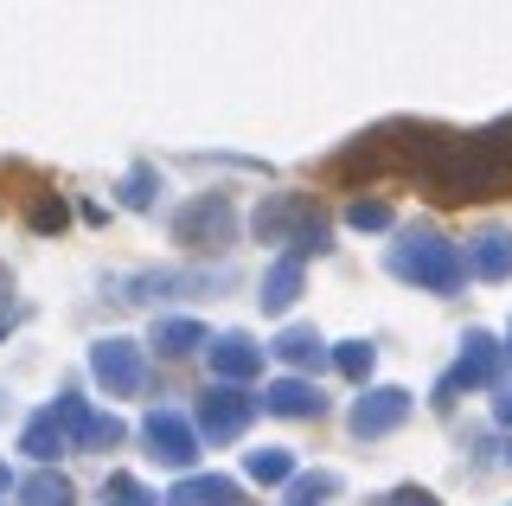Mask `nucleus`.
I'll use <instances>...</instances> for the list:
<instances>
[{
    "instance_id": "nucleus-1",
    "label": "nucleus",
    "mask_w": 512,
    "mask_h": 506,
    "mask_svg": "<svg viewBox=\"0 0 512 506\" xmlns=\"http://www.w3.org/2000/svg\"><path fill=\"white\" fill-rule=\"evenodd\" d=\"M391 270L429 295H455L468 282V244H448L436 231H404V244L391 250Z\"/></svg>"
},
{
    "instance_id": "nucleus-2",
    "label": "nucleus",
    "mask_w": 512,
    "mask_h": 506,
    "mask_svg": "<svg viewBox=\"0 0 512 506\" xmlns=\"http://www.w3.org/2000/svg\"><path fill=\"white\" fill-rule=\"evenodd\" d=\"M173 237H180L186 250H224L237 237V212H231V199H218V193H205V199H192L180 218H173Z\"/></svg>"
},
{
    "instance_id": "nucleus-3",
    "label": "nucleus",
    "mask_w": 512,
    "mask_h": 506,
    "mask_svg": "<svg viewBox=\"0 0 512 506\" xmlns=\"http://www.w3.org/2000/svg\"><path fill=\"white\" fill-rule=\"evenodd\" d=\"M141 442H148V455L167 462V468H192V455H199V430H192L180 410H148Z\"/></svg>"
},
{
    "instance_id": "nucleus-4",
    "label": "nucleus",
    "mask_w": 512,
    "mask_h": 506,
    "mask_svg": "<svg viewBox=\"0 0 512 506\" xmlns=\"http://www.w3.org/2000/svg\"><path fill=\"white\" fill-rule=\"evenodd\" d=\"M500 366H506V346L493 340V334H468V340H461V366L436 385V404H448L461 385H493V378H500Z\"/></svg>"
},
{
    "instance_id": "nucleus-5",
    "label": "nucleus",
    "mask_w": 512,
    "mask_h": 506,
    "mask_svg": "<svg viewBox=\"0 0 512 506\" xmlns=\"http://www.w3.org/2000/svg\"><path fill=\"white\" fill-rule=\"evenodd\" d=\"M256 410H263V404H256L250 391H237V385H212V391L199 398V436L231 442V436H237V430H244V423L256 417Z\"/></svg>"
},
{
    "instance_id": "nucleus-6",
    "label": "nucleus",
    "mask_w": 512,
    "mask_h": 506,
    "mask_svg": "<svg viewBox=\"0 0 512 506\" xmlns=\"http://www.w3.org/2000/svg\"><path fill=\"white\" fill-rule=\"evenodd\" d=\"M90 372L103 378L116 398H128V391H141V346L135 340H103L90 353Z\"/></svg>"
},
{
    "instance_id": "nucleus-7",
    "label": "nucleus",
    "mask_w": 512,
    "mask_h": 506,
    "mask_svg": "<svg viewBox=\"0 0 512 506\" xmlns=\"http://www.w3.org/2000/svg\"><path fill=\"white\" fill-rule=\"evenodd\" d=\"M410 417V391H397V385H384V391H365L359 410H352V436H384V430H397V423Z\"/></svg>"
},
{
    "instance_id": "nucleus-8",
    "label": "nucleus",
    "mask_w": 512,
    "mask_h": 506,
    "mask_svg": "<svg viewBox=\"0 0 512 506\" xmlns=\"http://www.w3.org/2000/svg\"><path fill=\"white\" fill-rule=\"evenodd\" d=\"M205 346H212L218 385H244V378L263 372V346H256L250 334H218V340H205Z\"/></svg>"
},
{
    "instance_id": "nucleus-9",
    "label": "nucleus",
    "mask_w": 512,
    "mask_h": 506,
    "mask_svg": "<svg viewBox=\"0 0 512 506\" xmlns=\"http://www.w3.org/2000/svg\"><path fill=\"white\" fill-rule=\"evenodd\" d=\"M468 276H480V282H506L512 276V231H500V225H487L468 244Z\"/></svg>"
},
{
    "instance_id": "nucleus-10",
    "label": "nucleus",
    "mask_w": 512,
    "mask_h": 506,
    "mask_svg": "<svg viewBox=\"0 0 512 506\" xmlns=\"http://www.w3.org/2000/svg\"><path fill=\"white\" fill-rule=\"evenodd\" d=\"M256 404H263L269 417H320V404H327V398H320L308 378H276Z\"/></svg>"
},
{
    "instance_id": "nucleus-11",
    "label": "nucleus",
    "mask_w": 512,
    "mask_h": 506,
    "mask_svg": "<svg viewBox=\"0 0 512 506\" xmlns=\"http://www.w3.org/2000/svg\"><path fill=\"white\" fill-rule=\"evenodd\" d=\"M269 353H276L282 366H327V340H320L314 327H288V334L269 346Z\"/></svg>"
},
{
    "instance_id": "nucleus-12",
    "label": "nucleus",
    "mask_w": 512,
    "mask_h": 506,
    "mask_svg": "<svg viewBox=\"0 0 512 506\" xmlns=\"http://www.w3.org/2000/svg\"><path fill=\"white\" fill-rule=\"evenodd\" d=\"M295 295H301V257H282L276 270L263 276V295H256V302H263V314H282Z\"/></svg>"
},
{
    "instance_id": "nucleus-13",
    "label": "nucleus",
    "mask_w": 512,
    "mask_h": 506,
    "mask_svg": "<svg viewBox=\"0 0 512 506\" xmlns=\"http://www.w3.org/2000/svg\"><path fill=\"white\" fill-rule=\"evenodd\" d=\"M173 506H237V481H224V474H199V481H180Z\"/></svg>"
},
{
    "instance_id": "nucleus-14",
    "label": "nucleus",
    "mask_w": 512,
    "mask_h": 506,
    "mask_svg": "<svg viewBox=\"0 0 512 506\" xmlns=\"http://www.w3.org/2000/svg\"><path fill=\"white\" fill-rule=\"evenodd\" d=\"M199 346H205L199 321H160L154 327V353H167V359H186V353H199Z\"/></svg>"
},
{
    "instance_id": "nucleus-15",
    "label": "nucleus",
    "mask_w": 512,
    "mask_h": 506,
    "mask_svg": "<svg viewBox=\"0 0 512 506\" xmlns=\"http://www.w3.org/2000/svg\"><path fill=\"white\" fill-rule=\"evenodd\" d=\"M20 449L32 455V462H52V455L64 449V430H58V417L52 410H39V417L26 423V436H20Z\"/></svg>"
},
{
    "instance_id": "nucleus-16",
    "label": "nucleus",
    "mask_w": 512,
    "mask_h": 506,
    "mask_svg": "<svg viewBox=\"0 0 512 506\" xmlns=\"http://www.w3.org/2000/svg\"><path fill=\"white\" fill-rule=\"evenodd\" d=\"M327 494H340V474H295L288 481V506H327Z\"/></svg>"
},
{
    "instance_id": "nucleus-17",
    "label": "nucleus",
    "mask_w": 512,
    "mask_h": 506,
    "mask_svg": "<svg viewBox=\"0 0 512 506\" xmlns=\"http://www.w3.org/2000/svg\"><path fill=\"white\" fill-rule=\"evenodd\" d=\"M20 506H71V481L64 474H32L20 487Z\"/></svg>"
},
{
    "instance_id": "nucleus-18",
    "label": "nucleus",
    "mask_w": 512,
    "mask_h": 506,
    "mask_svg": "<svg viewBox=\"0 0 512 506\" xmlns=\"http://www.w3.org/2000/svg\"><path fill=\"white\" fill-rule=\"evenodd\" d=\"M250 481H288L295 474V462H288V449H250Z\"/></svg>"
},
{
    "instance_id": "nucleus-19",
    "label": "nucleus",
    "mask_w": 512,
    "mask_h": 506,
    "mask_svg": "<svg viewBox=\"0 0 512 506\" xmlns=\"http://www.w3.org/2000/svg\"><path fill=\"white\" fill-rule=\"evenodd\" d=\"M103 506H154V494L141 481H128V474H109V487H103Z\"/></svg>"
},
{
    "instance_id": "nucleus-20",
    "label": "nucleus",
    "mask_w": 512,
    "mask_h": 506,
    "mask_svg": "<svg viewBox=\"0 0 512 506\" xmlns=\"http://www.w3.org/2000/svg\"><path fill=\"white\" fill-rule=\"evenodd\" d=\"M346 225L352 231H384V225H391V205H384V199H352Z\"/></svg>"
},
{
    "instance_id": "nucleus-21",
    "label": "nucleus",
    "mask_w": 512,
    "mask_h": 506,
    "mask_svg": "<svg viewBox=\"0 0 512 506\" xmlns=\"http://www.w3.org/2000/svg\"><path fill=\"white\" fill-rule=\"evenodd\" d=\"M333 366H340L346 378H365V372H372V346H365V340H346L340 353H333Z\"/></svg>"
},
{
    "instance_id": "nucleus-22",
    "label": "nucleus",
    "mask_w": 512,
    "mask_h": 506,
    "mask_svg": "<svg viewBox=\"0 0 512 506\" xmlns=\"http://www.w3.org/2000/svg\"><path fill=\"white\" fill-rule=\"evenodd\" d=\"M116 442H122V423L116 417H90V430H84L77 449H116Z\"/></svg>"
},
{
    "instance_id": "nucleus-23",
    "label": "nucleus",
    "mask_w": 512,
    "mask_h": 506,
    "mask_svg": "<svg viewBox=\"0 0 512 506\" xmlns=\"http://www.w3.org/2000/svg\"><path fill=\"white\" fill-rule=\"evenodd\" d=\"M122 205H154V167H135L122 180Z\"/></svg>"
},
{
    "instance_id": "nucleus-24",
    "label": "nucleus",
    "mask_w": 512,
    "mask_h": 506,
    "mask_svg": "<svg viewBox=\"0 0 512 506\" xmlns=\"http://www.w3.org/2000/svg\"><path fill=\"white\" fill-rule=\"evenodd\" d=\"M384 506H442V500H436V494H423V487H397V494L384 500Z\"/></svg>"
},
{
    "instance_id": "nucleus-25",
    "label": "nucleus",
    "mask_w": 512,
    "mask_h": 506,
    "mask_svg": "<svg viewBox=\"0 0 512 506\" xmlns=\"http://www.w3.org/2000/svg\"><path fill=\"white\" fill-rule=\"evenodd\" d=\"M32 225H39V231H52V225H64V205H32Z\"/></svg>"
},
{
    "instance_id": "nucleus-26",
    "label": "nucleus",
    "mask_w": 512,
    "mask_h": 506,
    "mask_svg": "<svg viewBox=\"0 0 512 506\" xmlns=\"http://www.w3.org/2000/svg\"><path fill=\"white\" fill-rule=\"evenodd\" d=\"M7 487H13V474H7V462H0V494H7Z\"/></svg>"
},
{
    "instance_id": "nucleus-27",
    "label": "nucleus",
    "mask_w": 512,
    "mask_h": 506,
    "mask_svg": "<svg viewBox=\"0 0 512 506\" xmlns=\"http://www.w3.org/2000/svg\"><path fill=\"white\" fill-rule=\"evenodd\" d=\"M7 289H13V282H7V270H0V302H7Z\"/></svg>"
},
{
    "instance_id": "nucleus-28",
    "label": "nucleus",
    "mask_w": 512,
    "mask_h": 506,
    "mask_svg": "<svg viewBox=\"0 0 512 506\" xmlns=\"http://www.w3.org/2000/svg\"><path fill=\"white\" fill-rule=\"evenodd\" d=\"M506 353H512V346H506Z\"/></svg>"
}]
</instances>
